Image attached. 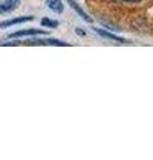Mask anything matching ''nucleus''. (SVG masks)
Wrapping results in <instances>:
<instances>
[{"mask_svg": "<svg viewBox=\"0 0 153 160\" xmlns=\"http://www.w3.org/2000/svg\"><path fill=\"white\" fill-rule=\"evenodd\" d=\"M22 44L24 46H55V47H69L71 44L67 42H61V40L57 39H52V38H45V39H39V38H31L26 40V42H22Z\"/></svg>", "mask_w": 153, "mask_h": 160, "instance_id": "obj_1", "label": "nucleus"}, {"mask_svg": "<svg viewBox=\"0 0 153 160\" xmlns=\"http://www.w3.org/2000/svg\"><path fill=\"white\" fill-rule=\"evenodd\" d=\"M48 35L47 31H43V29H22V31H16L9 33L7 39H17V38H27V36H45Z\"/></svg>", "mask_w": 153, "mask_h": 160, "instance_id": "obj_2", "label": "nucleus"}, {"mask_svg": "<svg viewBox=\"0 0 153 160\" xmlns=\"http://www.w3.org/2000/svg\"><path fill=\"white\" fill-rule=\"evenodd\" d=\"M33 20V16H20V18H15V19H9V20H4L0 22V28H7V27H12L15 24H22V23H27Z\"/></svg>", "mask_w": 153, "mask_h": 160, "instance_id": "obj_3", "label": "nucleus"}, {"mask_svg": "<svg viewBox=\"0 0 153 160\" xmlns=\"http://www.w3.org/2000/svg\"><path fill=\"white\" fill-rule=\"evenodd\" d=\"M67 2H68V4H69V6H71V8L75 9L76 13H77V15H79V16H80L81 19L85 20L87 23H92V22H93V19H92V18H91L89 15H88L85 11H84V9H83L80 6H79V4L75 2V0H67Z\"/></svg>", "mask_w": 153, "mask_h": 160, "instance_id": "obj_4", "label": "nucleus"}, {"mask_svg": "<svg viewBox=\"0 0 153 160\" xmlns=\"http://www.w3.org/2000/svg\"><path fill=\"white\" fill-rule=\"evenodd\" d=\"M93 29H95V32L97 35H100L101 38H105L108 40H115V42H118V43H125L127 42L124 38H120V36H117V35H115V33H111V32L105 31V29H101V28H93Z\"/></svg>", "mask_w": 153, "mask_h": 160, "instance_id": "obj_5", "label": "nucleus"}, {"mask_svg": "<svg viewBox=\"0 0 153 160\" xmlns=\"http://www.w3.org/2000/svg\"><path fill=\"white\" fill-rule=\"evenodd\" d=\"M20 2L22 0H4L3 3H0V13H7L13 11Z\"/></svg>", "mask_w": 153, "mask_h": 160, "instance_id": "obj_6", "label": "nucleus"}, {"mask_svg": "<svg viewBox=\"0 0 153 160\" xmlns=\"http://www.w3.org/2000/svg\"><path fill=\"white\" fill-rule=\"evenodd\" d=\"M45 4L51 11L56 12V13H61L64 11V6H63L61 0H47Z\"/></svg>", "mask_w": 153, "mask_h": 160, "instance_id": "obj_7", "label": "nucleus"}, {"mask_svg": "<svg viewBox=\"0 0 153 160\" xmlns=\"http://www.w3.org/2000/svg\"><path fill=\"white\" fill-rule=\"evenodd\" d=\"M41 26L49 27V28H56L59 26V22L57 20H53V19H49V18H44V19H41Z\"/></svg>", "mask_w": 153, "mask_h": 160, "instance_id": "obj_8", "label": "nucleus"}, {"mask_svg": "<svg viewBox=\"0 0 153 160\" xmlns=\"http://www.w3.org/2000/svg\"><path fill=\"white\" fill-rule=\"evenodd\" d=\"M22 42H16V40H13V42H4L2 43L0 46H3V47H15V46H20Z\"/></svg>", "mask_w": 153, "mask_h": 160, "instance_id": "obj_9", "label": "nucleus"}, {"mask_svg": "<svg viewBox=\"0 0 153 160\" xmlns=\"http://www.w3.org/2000/svg\"><path fill=\"white\" fill-rule=\"evenodd\" d=\"M75 32L79 35V36H87V32L84 31V29H81V28H76Z\"/></svg>", "mask_w": 153, "mask_h": 160, "instance_id": "obj_10", "label": "nucleus"}, {"mask_svg": "<svg viewBox=\"0 0 153 160\" xmlns=\"http://www.w3.org/2000/svg\"><path fill=\"white\" fill-rule=\"evenodd\" d=\"M120 2H124V3H139L141 0H120Z\"/></svg>", "mask_w": 153, "mask_h": 160, "instance_id": "obj_11", "label": "nucleus"}]
</instances>
